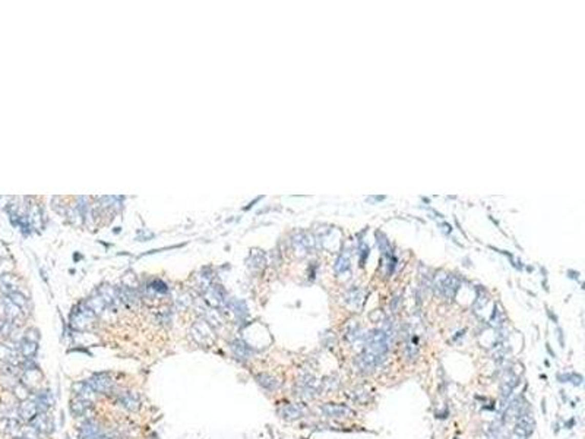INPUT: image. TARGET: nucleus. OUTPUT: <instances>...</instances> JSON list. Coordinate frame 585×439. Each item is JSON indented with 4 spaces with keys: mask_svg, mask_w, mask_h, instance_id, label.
<instances>
[{
    "mask_svg": "<svg viewBox=\"0 0 585 439\" xmlns=\"http://www.w3.org/2000/svg\"><path fill=\"white\" fill-rule=\"evenodd\" d=\"M348 268H350V260H348V256H346V255H339V258L337 260V264H335V271H337L338 274H342V272L348 271Z\"/></svg>",
    "mask_w": 585,
    "mask_h": 439,
    "instance_id": "nucleus-19",
    "label": "nucleus"
},
{
    "mask_svg": "<svg viewBox=\"0 0 585 439\" xmlns=\"http://www.w3.org/2000/svg\"><path fill=\"white\" fill-rule=\"evenodd\" d=\"M99 433V423L95 420L88 419L85 420L79 428V439H88L98 435Z\"/></svg>",
    "mask_w": 585,
    "mask_h": 439,
    "instance_id": "nucleus-11",
    "label": "nucleus"
},
{
    "mask_svg": "<svg viewBox=\"0 0 585 439\" xmlns=\"http://www.w3.org/2000/svg\"><path fill=\"white\" fill-rule=\"evenodd\" d=\"M116 401L119 403L122 407H125L129 411H136L139 409V397L133 391H119L116 392Z\"/></svg>",
    "mask_w": 585,
    "mask_h": 439,
    "instance_id": "nucleus-3",
    "label": "nucleus"
},
{
    "mask_svg": "<svg viewBox=\"0 0 585 439\" xmlns=\"http://www.w3.org/2000/svg\"><path fill=\"white\" fill-rule=\"evenodd\" d=\"M10 332V324L6 321H0V335H9Z\"/></svg>",
    "mask_w": 585,
    "mask_h": 439,
    "instance_id": "nucleus-20",
    "label": "nucleus"
},
{
    "mask_svg": "<svg viewBox=\"0 0 585 439\" xmlns=\"http://www.w3.org/2000/svg\"><path fill=\"white\" fill-rule=\"evenodd\" d=\"M231 350L233 353L236 354V357L240 360H248L252 356V349L249 347L246 343H243L241 340H236L231 343Z\"/></svg>",
    "mask_w": 585,
    "mask_h": 439,
    "instance_id": "nucleus-15",
    "label": "nucleus"
},
{
    "mask_svg": "<svg viewBox=\"0 0 585 439\" xmlns=\"http://www.w3.org/2000/svg\"><path fill=\"white\" fill-rule=\"evenodd\" d=\"M557 380H559V382H571L572 385L578 387L582 384L584 378H582V375H579L576 372H569V373H563V375H557Z\"/></svg>",
    "mask_w": 585,
    "mask_h": 439,
    "instance_id": "nucleus-17",
    "label": "nucleus"
},
{
    "mask_svg": "<svg viewBox=\"0 0 585 439\" xmlns=\"http://www.w3.org/2000/svg\"><path fill=\"white\" fill-rule=\"evenodd\" d=\"M69 407L73 416L80 417V416H85V414L92 409V403H91V401H87V400H82L76 397V398H73L70 401Z\"/></svg>",
    "mask_w": 585,
    "mask_h": 439,
    "instance_id": "nucleus-10",
    "label": "nucleus"
},
{
    "mask_svg": "<svg viewBox=\"0 0 585 439\" xmlns=\"http://www.w3.org/2000/svg\"><path fill=\"white\" fill-rule=\"evenodd\" d=\"M458 287H459V283L456 281V278L451 277V275L443 277L442 280H437L436 281L437 293H440L445 297H452L456 293Z\"/></svg>",
    "mask_w": 585,
    "mask_h": 439,
    "instance_id": "nucleus-7",
    "label": "nucleus"
},
{
    "mask_svg": "<svg viewBox=\"0 0 585 439\" xmlns=\"http://www.w3.org/2000/svg\"><path fill=\"white\" fill-rule=\"evenodd\" d=\"M516 385H518V376L514 373L508 375L503 381V384H502V388H500V395H502L503 401H508V398L514 394Z\"/></svg>",
    "mask_w": 585,
    "mask_h": 439,
    "instance_id": "nucleus-13",
    "label": "nucleus"
},
{
    "mask_svg": "<svg viewBox=\"0 0 585 439\" xmlns=\"http://www.w3.org/2000/svg\"><path fill=\"white\" fill-rule=\"evenodd\" d=\"M38 413H40V410H38L37 403L34 401V398H28L25 400V401H22L19 404V407H18V419L24 420V422H31Z\"/></svg>",
    "mask_w": 585,
    "mask_h": 439,
    "instance_id": "nucleus-4",
    "label": "nucleus"
},
{
    "mask_svg": "<svg viewBox=\"0 0 585 439\" xmlns=\"http://www.w3.org/2000/svg\"><path fill=\"white\" fill-rule=\"evenodd\" d=\"M73 392H75V395H76L78 398L87 400V401H91V403H92V401L95 400V397H97V392L91 388L85 381L78 382V384H73Z\"/></svg>",
    "mask_w": 585,
    "mask_h": 439,
    "instance_id": "nucleus-9",
    "label": "nucleus"
},
{
    "mask_svg": "<svg viewBox=\"0 0 585 439\" xmlns=\"http://www.w3.org/2000/svg\"><path fill=\"white\" fill-rule=\"evenodd\" d=\"M88 439H113L111 436H109V435H103V433H98V435H95V436H92V438H88Z\"/></svg>",
    "mask_w": 585,
    "mask_h": 439,
    "instance_id": "nucleus-21",
    "label": "nucleus"
},
{
    "mask_svg": "<svg viewBox=\"0 0 585 439\" xmlns=\"http://www.w3.org/2000/svg\"><path fill=\"white\" fill-rule=\"evenodd\" d=\"M31 426L34 429H37L40 432L41 435H47L51 433L54 430V425H53V420L50 417L47 413H38L34 419L30 422Z\"/></svg>",
    "mask_w": 585,
    "mask_h": 439,
    "instance_id": "nucleus-6",
    "label": "nucleus"
},
{
    "mask_svg": "<svg viewBox=\"0 0 585 439\" xmlns=\"http://www.w3.org/2000/svg\"><path fill=\"white\" fill-rule=\"evenodd\" d=\"M34 401L37 403L40 413H47L50 407L53 406L54 398H53V394L50 392L49 389H41L40 392H37L34 395Z\"/></svg>",
    "mask_w": 585,
    "mask_h": 439,
    "instance_id": "nucleus-8",
    "label": "nucleus"
},
{
    "mask_svg": "<svg viewBox=\"0 0 585 439\" xmlns=\"http://www.w3.org/2000/svg\"><path fill=\"white\" fill-rule=\"evenodd\" d=\"M0 432L10 435L13 438H21L22 425L18 417H2L0 419Z\"/></svg>",
    "mask_w": 585,
    "mask_h": 439,
    "instance_id": "nucleus-5",
    "label": "nucleus"
},
{
    "mask_svg": "<svg viewBox=\"0 0 585 439\" xmlns=\"http://www.w3.org/2000/svg\"><path fill=\"white\" fill-rule=\"evenodd\" d=\"M91 388L94 389L97 394H104V395H109L111 392H114V382L111 380L109 373L106 372H101V373H94L92 376H90L88 380L85 381Z\"/></svg>",
    "mask_w": 585,
    "mask_h": 439,
    "instance_id": "nucleus-1",
    "label": "nucleus"
},
{
    "mask_svg": "<svg viewBox=\"0 0 585 439\" xmlns=\"http://www.w3.org/2000/svg\"><path fill=\"white\" fill-rule=\"evenodd\" d=\"M13 394H15V397L19 398L21 401H25V400L30 398V388H28L24 382L18 381V382L13 385Z\"/></svg>",
    "mask_w": 585,
    "mask_h": 439,
    "instance_id": "nucleus-18",
    "label": "nucleus"
},
{
    "mask_svg": "<svg viewBox=\"0 0 585 439\" xmlns=\"http://www.w3.org/2000/svg\"><path fill=\"white\" fill-rule=\"evenodd\" d=\"M455 439H458V438H455Z\"/></svg>",
    "mask_w": 585,
    "mask_h": 439,
    "instance_id": "nucleus-22",
    "label": "nucleus"
},
{
    "mask_svg": "<svg viewBox=\"0 0 585 439\" xmlns=\"http://www.w3.org/2000/svg\"><path fill=\"white\" fill-rule=\"evenodd\" d=\"M281 416L287 420H297L305 414V407L298 404H286L283 409L279 410Z\"/></svg>",
    "mask_w": 585,
    "mask_h": 439,
    "instance_id": "nucleus-12",
    "label": "nucleus"
},
{
    "mask_svg": "<svg viewBox=\"0 0 585 439\" xmlns=\"http://www.w3.org/2000/svg\"><path fill=\"white\" fill-rule=\"evenodd\" d=\"M19 350L24 359H34L35 354H37V350H38V343L28 341V340L24 338L21 341Z\"/></svg>",
    "mask_w": 585,
    "mask_h": 439,
    "instance_id": "nucleus-16",
    "label": "nucleus"
},
{
    "mask_svg": "<svg viewBox=\"0 0 585 439\" xmlns=\"http://www.w3.org/2000/svg\"><path fill=\"white\" fill-rule=\"evenodd\" d=\"M322 413L328 416V417H334V419H341V417H350L354 414V411L344 406V404H332V403H327L324 404L322 407Z\"/></svg>",
    "mask_w": 585,
    "mask_h": 439,
    "instance_id": "nucleus-2",
    "label": "nucleus"
},
{
    "mask_svg": "<svg viewBox=\"0 0 585 439\" xmlns=\"http://www.w3.org/2000/svg\"><path fill=\"white\" fill-rule=\"evenodd\" d=\"M256 382L262 388L267 389V391H275L281 385L279 380L275 378V376H272V375H269V373H259V375H256Z\"/></svg>",
    "mask_w": 585,
    "mask_h": 439,
    "instance_id": "nucleus-14",
    "label": "nucleus"
}]
</instances>
